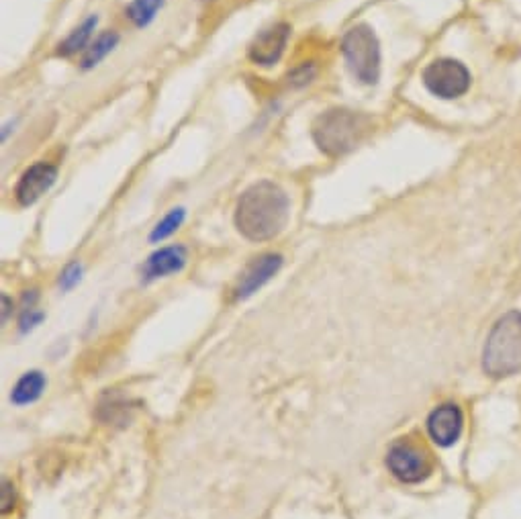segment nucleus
Returning a JSON list of instances; mask_svg holds the SVG:
<instances>
[{
    "label": "nucleus",
    "instance_id": "1",
    "mask_svg": "<svg viewBox=\"0 0 521 519\" xmlns=\"http://www.w3.org/2000/svg\"><path fill=\"white\" fill-rule=\"evenodd\" d=\"M289 215L287 193L272 180H260L242 193L235 207V227L250 242H268L287 227Z\"/></svg>",
    "mask_w": 521,
    "mask_h": 519
},
{
    "label": "nucleus",
    "instance_id": "2",
    "mask_svg": "<svg viewBox=\"0 0 521 519\" xmlns=\"http://www.w3.org/2000/svg\"><path fill=\"white\" fill-rule=\"evenodd\" d=\"M372 131V117L350 109H329L311 125V137L321 154L340 158L356 150Z\"/></svg>",
    "mask_w": 521,
    "mask_h": 519
},
{
    "label": "nucleus",
    "instance_id": "3",
    "mask_svg": "<svg viewBox=\"0 0 521 519\" xmlns=\"http://www.w3.org/2000/svg\"><path fill=\"white\" fill-rule=\"evenodd\" d=\"M483 370L493 379L521 372V311H509L493 325L483 350Z\"/></svg>",
    "mask_w": 521,
    "mask_h": 519
},
{
    "label": "nucleus",
    "instance_id": "4",
    "mask_svg": "<svg viewBox=\"0 0 521 519\" xmlns=\"http://www.w3.org/2000/svg\"><path fill=\"white\" fill-rule=\"evenodd\" d=\"M340 50L358 82L366 86H374L378 82L381 78V43H378L372 27L360 23L346 31Z\"/></svg>",
    "mask_w": 521,
    "mask_h": 519
},
{
    "label": "nucleus",
    "instance_id": "5",
    "mask_svg": "<svg viewBox=\"0 0 521 519\" xmlns=\"http://www.w3.org/2000/svg\"><path fill=\"white\" fill-rule=\"evenodd\" d=\"M387 468L401 483L417 485L434 473V456L419 440L399 438L387 452Z\"/></svg>",
    "mask_w": 521,
    "mask_h": 519
},
{
    "label": "nucleus",
    "instance_id": "6",
    "mask_svg": "<svg viewBox=\"0 0 521 519\" xmlns=\"http://www.w3.org/2000/svg\"><path fill=\"white\" fill-rule=\"evenodd\" d=\"M421 82L434 97L442 101H454L468 92L472 76L462 62L454 58H440L425 66L421 72Z\"/></svg>",
    "mask_w": 521,
    "mask_h": 519
},
{
    "label": "nucleus",
    "instance_id": "7",
    "mask_svg": "<svg viewBox=\"0 0 521 519\" xmlns=\"http://www.w3.org/2000/svg\"><path fill=\"white\" fill-rule=\"evenodd\" d=\"M289 37H291V27L287 23H274L262 29L248 50L250 60L262 68H270L278 64L284 50H287Z\"/></svg>",
    "mask_w": 521,
    "mask_h": 519
},
{
    "label": "nucleus",
    "instance_id": "8",
    "mask_svg": "<svg viewBox=\"0 0 521 519\" xmlns=\"http://www.w3.org/2000/svg\"><path fill=\"white\" fill-rule=\"evenodd\" d=\"M56 180H58V168L54 164L37 162V164L29 166L21 174V178L15 186V197L19 201V205H23V207L35 205L56 184Z\"/></svg>",
    "mask_w": 521,
    "mask_h": 519
},
{
    "label": "nucleus",
    "instance_id": "9",
    "mask_svg": "<svg viewBox=\"0 0 521 519\" xmlns=\"http://www.w3.org/2000/svg\"><path fill=\"white\" fill-rule=\"evenodd\" d=\"M462 428H464V415L456 403H444L436 407L428 417L430 438L442 448L456 444L462 436Z\"/></svg>",
    "mask_w": 521,
    "mask_h": 519
},
{
    "label": "nucleus",
    "instance_id": "10",
    "mask_svg": "<svg viewBox=\"0 0 521 519\" xmlns=\"http://www.w3.org/2000/svg\"><path fill=\"white\" fill-rule=\"evenodd\" d=\"M282 266V256L280 254H264L260 258H256L246 272L240 276L238 287H235L233 295L238 301H244L248 297H252L254 293H258L266 282L276 276V272Z\"/></svg>",
    "mask_w": 521,
    "mask_h": 519
},
{
    "label": "nucleus",
    "instance_id": "11",
    "mask_svg": "<svg viewBox=\"0 0 521 519\" xmlns=\"http://www.w3.org/2000/svg\"><path fill=\"white\" fill-rule=\"evenodd\" d=\"M184 264H186V250L182 246H168V248L154 252L146 260L144 268H141V276H144L146 282H152V280L180 272L184 268Z\"/></svg>",
    "mask_w": 521,
    "mask_h": 519
},
{
    "label": "nucleus",
    "instance_id": "12",
    "mask_svg": "<svg viewBox=\"0 0 521 519\" xmlns=\"http://www.w3.org/2000/svg\"><path fill=\"white\" fill-rule=\"evenodd\" d=\"M99 19L97 17H88L80 27H76L60 45H58V56L60 58H72L76 54H84L86 47L92 43V31L97 29Z\"/></svg>",
    "mask_w": 521,
    "mask_h": 519
},
{
    "label": "nucleus",
    "instance_id": "13",
    "mask_svg": "<svg viewBox=\"0 0 521 519\" xmlns=\"http://www.w3.org/2000/svg\"><path fill=\"white\" fill-rule=\"evenodd\" d=\"M117 43H119V33H115V31H107V33L99 35L86 47V52L82 54V60H80V66L84 70L99 66L115 50Z\"/></svg>",
    "mask_w": 521,
    "mask_h": 519
},
{
    "label": "nucleus",
    "instance_id": "14",
    "mask_svg": "<svg viewBox=\"0 0 521 519\" xmlns=\"http://www.w3.org/2000/svg\"><path fill=\"white\" fill-rule=\"evenodd\" d=\"M43 389H45V376L37 370L27 372L23 379L15 385V389L11 393V401L15 405H29L41 397Z\"/></svg>",
    "mask_w": 521,
    "mask_h": 519
},
{
    "label": "nucleus",
    "instance_id": "15",
    "mask_svg": "<svg viewBox=\"0 0 521 519\" xmlns=\"http://www.w3.org/2000/svg\"><path fill=\"white\" fill-rule=\"evenodd\" d=\"M162 5L164 0H131L125 13L135 27H148L156 19Z\"/></svg>",
    "mask_w": 521,
    "mask_h": 519
},
{
    "label": "nucleus",
    "instance_id": "16",
    "mask_svg": "<svg viewBox=\"0 0 521 519\" xmlns=\"http://www.w3.org/2000/svg\"><path fill=\"white\" fill-rule=\"evenodd\" d=\"M184 217H186L184 209H172V211L154 227V231H152V235H150V240H152V242H162V240L170 238V235L176 233V229L182 225Z\"/></svg>",
    "mask_w": 521,
    "mask_h": 519
},
{
    "label": "nucleus",
    "instance_id": "17",
    "mask_svg": "<svg viewBox=\"0 0 521 519\" xmlns=\"http://www.w3.org/2000/svg\"><path fill=\"white\" fill-rule=\"evenodd\" d=\"M80 274H82V266L78 262H72L70 266H66V270L60 276V287L64 291H70L74 285H78Z\"/></svg>",
    "mask_w": 521,
    "mask_h": 519
},
{
    "label": "nucleus",
    "instance_id": "18",
    "mask_svg": "<svg viewBox=\"0 0 521 519\" xmlns=\"http://www.w3.org/2000/svg\"><path fill=\"white\" fill-rule=\"evenodd\" d=\"M313 76H315L313 64H303V66H299V68L291 74V80H293V84H307V82H311Z\"/></svg>",
    "mask_w": 521,
    "mask_h": 519
},
{
    "label": "nucleus",
    "instance_id": "19",
    "mask_svg": "<svg viewBox=\"0 0 521 519\" xmlns=\"http://www.w3.org/2000/svg\"><path fill=\"white\" fill-rule=\"evenodd\" d=\"M41 319H43V313H39V311H35V309L23 311V317H21V332H27V329H33Z\"/></svg>",
    "mask_w": 521,
    "mask_h": 519
},
{
    "label": "nucleus",
    "instance_id": "20",
    "mask_svg": "<svg viewBox=\"0 0 521 519\" xmlns=\"http://www.w3.org/2000/svg\"><path fill=\"white\" fill-rule=\"evenodd\" d=\"M0 505H3V513L11 511L15 507V489L9 481L3 483V499H0Z\"/></svg>",
    "mask_w": 521,
    "mask_h": 519
},
{
    "label": "nucleus",
    "instance_id": "21",
    "mask_svg": "<svg viewBox=\"0 0 521 519\" xmlns=\"http://www.w3.org/2000/svg\"><path fill=\"white\" fill-rule=\"evenodd\" d=\"M11 309H13V301L7 295H3V323L9 319Z\"/></svg>",
    "mask_w": 521,
    "mask_h": 519
}]
</instances>
